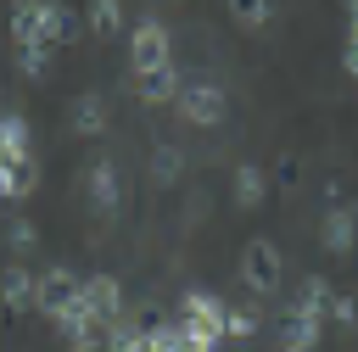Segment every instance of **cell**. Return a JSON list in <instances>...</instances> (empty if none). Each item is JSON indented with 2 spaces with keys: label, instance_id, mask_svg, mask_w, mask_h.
<instances>
[{
  "label": "cell",
  "instance_id": "obj_1",
  "mask_svg": "<svg viewBox=\"0 0 358 352\" xmlns=\"http://www.w3.org/2000/svg\"><path fill=\"white\" fill-rule=\"evenodd\" d=\"M280 279H285V257H280V246H274L268 235H252V240L241 246V285H246L252 296H274Z\"/></svg>",
  "mask_w": 358,
  "mask_h": 352
},
{
  "label": "cell",
  "instance_id": "obj_2",
  "mask_svg": "<svg viewBox=\"0 0 358 352\" xmlns=\"http://www.w3.org/2000/svg\"><path fill=\"white\" fill-rule=\"evenodd\" d=\"M157 67H173V39L157 17H140L129 28V73L140 78V73H157Z\"/></svg>",
  "mask_w": 358,
  "mask_h": 352
},
{
  "label": "cell",
  "instance_id": "obj_3",
  "mask_svg": "<svg viewBox=\"0 0 358 352\" xmlns=\"http://www.w3.org/2000/svg\"><path fill=\"white\" fill-rule=\"evenodd\" d=\"M224 112H229L224 84H213V78H185L179 84V117L190 129H213V123H224Z\"/></svg>",
  "mask_w": 358,
  "mask_h": 352
},
{
  "label": "cell",
  "instance_id": "obj_4",
  "mask_svg": "<svg viewBox=\"0 0 358 352\" xmlns=\"http://www.w3.org/2000/svg\"><path fill=\"white\" fill-rule=\"evenodd\" d=\"M78 296H84V279H78L73 268H45V274H39V291H34V307H39L45 318H62Z\"/></svg>",
  "mask_w": 358,
  "mask_h": 352
},
{
  "label": "cell",
  "instance_id": "obj_5",
  "mask_svg": "<svg viewBox=\"0 0 358 352\" xmlns=\"http://www.w3.org/2000/svg\"><path fill=\"white\" fill-rule=\"evenodd\" d=\"M84 307L95 313L101 330H112V324L123 318V285H117L112 274H90V279H84Z\"/></svg>",
  "mask_w": 358,
  "mask_h": 352
},
{
  "label": "cell",
  "instance_id": "obj_6",
  "mask_svg": "<svg viewBox=\"0 0 358 352\" xmlns=\"http://www.w3.org/2000/svg\"><path fill=\"white\" fill-rule=\"evenodd\" d=\"M106 95L101 89H84V95H73V106H67V129L73 134H84V140H101L106 134Z\"/></svg>",
  "mask_w": 358,
  "mask_h": 352
},
{
  "label": "cell",
  "instance_id": "obj_7",
  "mask_svg": "<svg viewBox=\"0 0 358 352\" xmlns=\"http://www.w3.org/2000/svg\"><path fill=\"white\" fill-rule=\"evenodd\" d=\"M90 207L101 212V218H117V207H123V179H117V162H90Z\"/></svg>",
  "mask_w": 358,
  "mask_h": 352
},
{
  "label": "cell",
  "instance_id": "obj_8",
  "mask_svg": "<svg viewBox=\"0 0 358 352\" xmlns=\"http://www.w3.org/2000/svg\"><path fill=\"white\" fill-rule=\"evenodd\" d=\"M34 291H39V274H34L28 263H6V268H0V302H6L11 313H28V307H34Z\"/></svg>",
  "mask_w": 358,
  "mask_h": 352
},
{
  "label": "cell",
  "instance_id": "obj_9",
  "mask_svg": "<svg viewBox=\"0 0 358 352\" xmlns=\"http://www.w3.org/2000/svg\"><path fill=\"white\" fill-rule=\"evenodd\" d=\"M179 318H196V324H207V330L224 335V324H229V302L213 296V291H185V296H179Z\"/></svg>",
  "mask_w": 358,
  "mask_h": 352
},
{
  "label": "cell",
  "instance_id": "obj_10",
  "mask_svg": "<svg viewBox=\"0 0 358 352\" xmlns=\"http://www.w3.org/2000/svg\"><path fill=\"white\" fill-rule=\"evenodd\" d=\"M73 39H78V17H73L62 0H45V11H39V45L62 50V45H73Z\"/></svg>",
  "mask_w": 358,
  "mask_h": 352
},
{
  "label": "cell",
  "instance_id": "obj_11",
  "mask_svg": "<svg viewBox=\"0 0 358 352\" xmlns=\"http://www.w3.org/2000/svg\"><path fill=\"white\" fill-rule=\"evenodd\" d=\"M319 240H324V251H352L358 246V212L352 207H330L324 212V223H319Z\"/></svg>",
  "mask_w": 358,
  "mask_h": 352
},
{
  "label": "cell",
  "instance_id": "obj_12",
  "mask_svg": "<svg viewBox=\"0 0 358 352\" xmlns=\"http://www.w3.org/2000/svg\"><path fill=\"white\" fill-rule=\"evenodd\" d=\"M34 156V129L22 112H0V162H28Z\"/></svg>",
  "mask_w": 358,
  "mask_h": 352
},
{
  "label": "cell",
  "instance_id": "obj_13",
  "mask_svg": "<svg viewBox=\"0 0 358 352\" xmlns=\"http://www.w3.org/2000/svg\"><path fill=\"white\" fill-rule=\"evenodd\" d=\"M179 67H157V73H140L134 78V95L145 101V106H168V101H179Z\"/></svg>",
  "mask_w": 358,
  "mask_h": 352
},
{
  "label": "cell",
  "instance_id": "obj_14",
  "mask_svg": "<svg viewBox=\"0 0 358 352\" xmlns=\"http://www.w3.org/2000/svg\"><path fill=\"white\" fill-rule=\"evenodd\" d=\"M39 190V162H0V201H28Z\"/></svg>",
  "mask_w": 358,
  "mask_h": 352
},
{
  "label": "cell",
  "instance_id": "obj_15",
  "mask_svg": "<svg viewBox=\"0 0 358 352\" xmlns=\"http://www.w3.org/2000/svg\"><path fill=\"white\" fill-rule=\"evenodd\" d=\"M84 22H90L95 39H117V34H129V11H123V0H90Z\"/></svg>",
  "mask_w": 358,
  "mask_h": 352
},
{
  "label": "cell",
  "instance_id": "obj_16",
  "mask_svg": "<svg viewBox=\"0 0 358 352\" xmlns=\"http://www.w3.org/2000/svg\"><path fill=\"white\" fill-rule=\"evenodd\" d=\"M263 196H268V173L257 162H241L235 168V207L252 212V207H263Z\"/></svg>",
  "mask_w": 358,
  "mask_h": 352
},
{
  "label": "cell",
  "instance_id": "obj_17",
  "mask_svg": "<svg viewBox=\"0 0 358 352\" xmlns=\"http://www.w3.org/2000/svg\"><path fill=\"white\" fill-rule=\"evenodd\" d=\"M50 67H56V50H50V45H17V73H22L28 84H45Z\"/></svg>",
  "mask_w": 358,
  "mask_h": 352
},
{
  "label": "cell",
  "instance_id": "obj_18",
  "mask_svg": "<svg viewBox=\"0 0 358 352\" xmlns=\"http://www.w3.org/2000/svg\"><path fill=\"white\" fill-rule=\"evenodd\" d=\"M39 11H45V0H17L11 6V45H39Z\"/></svg>",
  "mask_w": 358,
  "mask_h": 352
},
{
  "label": "cell",
  "instance_id": "obj_19",
  "mask_svg": "<svg viewBox=\"0 0 358 352\" xmlns=\"http://www.w3.org/2000/svg\"><path fill=\"white\" fill-rule=\"evenodd\" d=\"M235 28H268L274 22V0H224Z\"/></svg>",
  "mask_w": 358,
  "mask_h": 352
},
{
  "label": "cell",
  "instance_id": "obj_20",
  "mask_svg": "<svg viewBox=\"0 0 358 352\" xmlns=\"http://www.w3.org/2000/svg\"><path fill=\"white\" fill-rule=\"evenodd\" d=\"M179 173H185V156H179L173 145H157V151H151V184H173Z\"/></svg>",
  "mask_w": 358,
  "mask_h": 352
},
{
  "label": "cell",
  "instance_id": "obj_21",
  "mask_svg": "<svg viewBox=\"0 0 358 352\" xmlns=\"http://www.w3.org/2000/svg\"><path fill=\"white\" fill-rule=\"evenodd\" d=\"M6 246H11L17 257H34V246H39V229H34V218H11V223H6Z\"/></svg>",
  "mask_w": 358,
  "mask_h": 352
},
{
  "label": "cell",
  "instance_id": "obj_22",
  "mask_svg": "<svg viewBox=\"0 0 358 352\" xmlns=\"http://www.w3.org/2000/svg\"><path fill=\"white\" fill-rule=\"evenodd\" d=\"M263 330V318L252 313V307H229V324H224V341H252Z\"/></svg>",
  "mask_w": 358,
  "mask_h": 352
},
{
  "label": "cell",
  "instance_id": "obj_23",
  "mask_svg": "<svg viewBox=\"0 0 358 352\" xmlns=\"http://www.w3.org/2000/svg\"><path fill=\"white\" fill-rule=\"evenodd\" d=\"M274 190H285V196L302 190V156H280L274 162Z\"/></svg>",
  "mask_w": 358,
  "mask_h": 352
},
{
  "label": "cell",
  "instance_id": "obj_24",
  "mask_svg": "<svg viewBox=\"0 0 358 352\" xmlns=\"http://www.w3.org/2000/svg\"><path fill=\"white\" fill-rule=\"evenodd\" d=\"M341 73L358 78V11L347 17V39H341Z\"/></svg>",
  "mask_w": 358,
  "mask_h": 352
},
{
  "label": "cell",
  "instance_id": "obj_25",
  "mask_svg": "<svg viewBox=\"0 0 358 352\" xmlns=\"http://www.w3.org/2000/svg\"><path fill=\"white\" fill-rule=\"evenodd\" d=\"M330 318H336L341 330H352V324H358V296H347V291H336V296H330Z\"/></svg>",
  "mask_w": 358,
  "mask_h": 352
},
{
  "label": "cell",
  "instance_id": "obj_26",
  "mask_svg": "<svg viewBox=\"0 0 358 352\" xmlns=\"http://www.w3.org/2000/svg\"><path fill=\"white\" fill-rule=\"evenodd\" d=\"M341 11H347V17H352V11H358V0H341Z\"/></svg>",
  "mask_w": 358,
  "mask_h": 352
},
{
  "label": "cell",
  "instance_id": "obj_27",
  "mask_svg": "<svg viewBox=\"0 0 358 352\" xmlns=\"http://www.w3.org/2000/svg\"><path fill=\"white\" fill-rule=\"evenodd\" d=\"M78 352H106V346H78Z\"/></svg>",
  "mask_w": 358,
  "mask_h": 352
},
{
  "label": "cell",
  "instance_id": "obj_28",
  "mask_svg": "<svg viewBox=\"0 0 358 352\" xmlns=\"http://www.w3.org/2000/svg\"><path fill=\"white\" fill-rule=\"evenodd\" d=\"M280 352H285V346H280Z\"/></svg>",
  "mask_w": 358,
  "mask_h": 352
}]
</instances>
